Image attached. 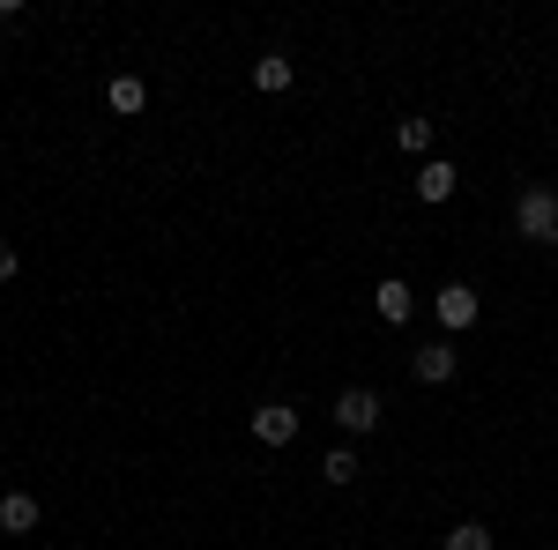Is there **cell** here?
Wrapping results in <instances>:
<instances>
[{"mask_svg":"<svg viewBox=\"0 0 558 550\" xmlns=\"http://www.w3.org/2000/svg\"><path fill=\"white\" fill-rule=\"evenodd\" d=\"M514 231L529 239V246H551L558 239V194L551 186H529V194L514 201Z\"/></svg>","mask_w":558,"mask_h":550,"instance_id":"6da1fadb","label":"cell"},{"mask_svg":"<svg viewBox=\"0 0 558 550\" xmlns=\"http://www.w3.org/2000/svg\"><path fill=\"white\" fill-rule=\"evenodd\" d=\"M380 394H373V387H343V394H336V424H343V431H357V439H365V431H380Z\"/></svg>","mask_w":558,"mask_h":550,"instance_id":"7a4b0ae2","label":"cell"},{"mask_svg":"<svg viewBox=\"0 0 558 550\" xmlns=\"http://www.w3.org/2000/svg\"><path fill=\"white\" fill-rule=\"evenodd\" d=\"M254 439L260 447H291V439H299V410H291V402H260L254 410Z\"/></svg>","mask_w":558,"mask_h":550,"instance_id":"3957f363","label":"cell"},{"mask_svg":"<svg viewBox=\"0 0 558 550\" xmlns=\"http://www.w3.org/2000/svg\"><path fill=\"white\" fill-rule=\"evenodd\" d=\"M454 365H462L454 342H425V350H410V372H417L425 387H447V380H454Z\"/></svg>","mask_w":558,"mask_h":550,"instance_id":"277c9868","label":"cell"},{"mask_svg":"<svg viewBox=\"0 0 558 550\" xmlns=\"http://www.w3.org/2000/svg\"><path fill=\"white\" fill-rule=\"evenodd\" d=\"M439 328H447V335L476 328V291L470 283H439Z\"/></svg>","mask_w":558,"mask_h":550,"instance_id":"5b68a950","label":"cell"},{"mask_svg":"<svg viewBox=\"0 0 558 550\" xmlns=\"http://www.w3.org/2000/svg\"><path fill=\"white\" fill-rule=\"evenodd\" d=\"M454 186H462V171L447 164V157H432V164L417 171V201H432V209H439V201H454Z\"/></svg>","mask_w":558,"mask_h":550,"instance_id":"8992f818","label":"cell"},{"mask_svg":"<svg viewBox=\"0 0 558 550\" xmlns=\"http://www.w3.org/2000/svg\"><path fill=\"white\" fill-rule=\"evenodd\" d=\"M373 305H380V320H387V328H402V320L417 313V291H410L402 276H380V297H373Z\"/></svg>","mask_w":558,"mask_h":550,"instance_id":"52a82bcc","label":"cell"},{"mask_svg":"<svg viewBox=\"0 0 558 550\" xmlns=\"http://www.w3.org/2000/svg\"><path fill=\"white\" fill-rule=\"evenodd\" d=\"M291 75H299V68H291L283 52H260V60H254V89H260V97H283Z\"/></svg>","mask_w":558,"mask_h":550,"instance_id":"ba28073f","label":"cell"},{"mask_svg":"<svg viewBox=\"0 0 558 550\" xmlns=\"http://www.w3.org/2000/svg\"><path fill=\"white\" fill-rule=\"evenodd\" d=\"M0 528H8V536H31V528H38V499H31V491H8V499H0Z\"/></svg>","mask_w":558,"mask_h":550,"instance_id":"9c48e42d","label":"cell"},{"mask_svg":"<svg viewBox=\"0 0 558 550\" xmlns=\"http://www.w3.org/2000/svg\"><path fill=\"white\" fill-rule=\"evenodd\" d=\"M105 105H112L120 120H134V112L149 105V89H142V75H112V89H105Z\"/></svg>","mask_w":558,"mask_h":550,"instance_id":"30bf717a","label":"cell"},{"mask_svg":"<svg viewBox=\"0 0 558 550\" xmlns=\"http://www.w3.org/2000/svg\"><path fill=\"white\" fill-rule=\"evenodd\" d=\"M447 550H492V528L484 521H454L447 528Z\"/></svg>","mask_w":558,"mask_h":550,"instance_id":"8fae6325","label":"cell"},{"mask_svg":"<svg viewBox=\"0 0 558 550\" xmlns=\"http://www.w3.org/2000/svg\"><path fill=\"white\" fill-rule=\"evenodd\" d=\"M320 484H357V454H350V447H336V454L320 462Z\"/></svg>","mask_w":558,"mask_h":550,"instance_id":"7c38bea8","label":"cell"},{"mask_svg":"<svg viewBox=\"0 0 558 550\" xmlns=\"http://www.w3.org/2000/svg\"><path fill=\"white\" fill-rule=\"evenodd\" d=\"M395 142L402 149H432V120H395Z\"/></svg>","mask_w":558,"mask_h":550,"instance_id":"4fadbf2b","label":"cell"},{"mask_svg":"<svg viewBox=\"0 0 558 550\" xmlns=\"http://www.w3.org/2000/svg\"><path fill=\"white\" fill-rule=\"evenodd\" d=\"M15 268H23V254H15V246L0 239V283H15Z\"/></svg>","mask_w":558,"mask_h":550,"instance_id":"5bb4252c","label":"cell"}]
</instances>
